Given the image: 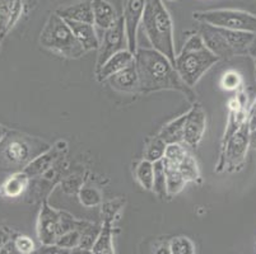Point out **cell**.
<instances>
[{"label":"cell","mask_w":256,"mask_h":254,"mask_svg":"<svg viewBox=\"0 0 256 254\" xmlns=\"http://www.w3.org/2000/svg\"><path fill=\"white\" fill-rule=\"evenodd\" d=\"M140 93L160 90H178L192 103L196 102V93L181 79L168 57L154 48L138 47L134 53Z\"/></svg>","instance_id":"1"},{"label":"cell","mask_w":256,"mask_h":254,"mask_svg":"<svg viewBox=\"0 0 256 254\" xmlns=\"http://www.w3.org/2000/svg\"><path fill=\"white\" fill-rule=\"evenodd\" d=\"M220 60L206 47L202 36L195 33L186 39L180 53L176 55L174 66L188 87L194 88L204 74Z\"/></svg>","instance_id":"2"},{"label":"cell","mask_w":256,"mask_h":254,"mask_svg":"<svg viewBox=\"0 0 256 254\" xmlns=\"http://www.w3.org/2000/svg\"><path fill=\"white\" fill-rule=\"evenodd\" d=\"M142 24L153 48L164 53L174 64V23L162 0H146Z\"/></svg>","instance_id":"3"},{"label":"cell","mask_w":256,"mask_h":254,"mask_svg":"<svg viewBox=\"0 0 256 254\" xmlns=\"http://www.w3.org/2000/svg\"><path fill=\"white\" fill-rule=\"evenodd\" d=\"M48 149L45 143L34 137L9 131L0 144V169L12 173L23 171L34 158Z\"/></svg>","instance_id":"4"},{"label":"cell","mask_w":256,"mask_h":254,"mask_svg":"<svg viewBox=\"0 0 256 254\" xmlns=\"http://www.w3.org/2000/svg\"><path fill=\"white\" fill-rule=\"evenodd\" d=\"M199 34L206 47L217 57L224 60L248 53V48L256 38V34L231 31L206 23H200Z\"/></svg>","instance_id":"5"},{"label":"cell","mask_w":256,"mask_h":254,"mask_svg":"<svg viewBox=\"0 0 256 254\" xmlns=\"http://www.w3.org/2000/svg\"><path fill=\"white\" fill-rule=\"evenodd\" d=\"M40 45L66 59H79L86 53L66 20L51 13L40 34Z\"/></svg>","instance_id":"6"},{"label":"cell","mask_w":256,"mask_h":254,"mask_svg":"<svg viewBox=\"0 0 256 254\" xmlns=\"http://www.w3.org/2000/svg\"><path fill=\"white\" fill-rule=\"evenodd\" d=\"M251 127L250 120L248 118L244 125L227 140V143L220 146V159H218L216 172H234L240 171L246 160V155L250 149Z\"/></svg>","instance_id":"7"},{"label":"cell","mask_w":256,"mask_h":254,"mask_svg":"<svg viewBox=\"0 0 256 254\" xmlns=\"http://www.w3.org/2000/svg\"><path fill=\"white\" fill-rule=\"evenodd\" d=\"M194 18L199 23H206L214 27L256 34V15L245 10L209 9V10L194 11Z\"/></svg>","instance_id":"8"},{"label":"cell","mask_w":256,"mask_h":254,"mask_svg":"<svg viewBox=\"0 0 256 254\" xmlns=\"http://www.w3.org/2000/svg\"><path fill=\"white\" fill-rule=\"evenodd\" d=\"M65 233L64 211H58L52 209L48 201H44L36 224V234L40 243L45 247H54Z\"/></svg>","instance_id":"9"},{"label":"cell","mask_w":256,"mask_h":254,"mask_svg":"<svg viewBox=\"0 0 256 254\" xmlns=\"http://www.w3.org/2000/svg\"><path fill=\"white\" fill-rule=\"evenodd\" d=\"M122 202H108L102 206V227L93 243L92 254H115L114 248V221L120 211Z\"/></svg>","instance_id":"10"},{"label":"cell","mask_w":256,"mask_h":254,"mask_svg":"<svg viewBox=\"0 0 256 254\" xmlns=\"http://www.w3.org/2000/svg\"><path fill=\"white\" fill-rule=\"evenodd\" d=\"M128 48L126 31H125L124 19L120 15L118 22L104 32L101 41H100L98 56H97L96 70H98L111 56L116 52Z\"/></svg>","instance_id":"11"},{"label":"cell","mask_w":256,"mask_h":254,"mask_svg":"<svg viewBox=\"0 0 256 254\" xmlns=\"http://www.w3.org/2000/svg\"><path fill=\"white\" fill-rule=\"evenodd\" d=\"M146 0H124L122 19L128 38V50L136 53L138 50V28L143 18Z\"/></svg>","instance_id":"12"},{"label":"cell","mask_w":256,"mask_h":254,"mask_svg":"<svg viewBox=\"0 0 256 254\" xmlns=\"http://www.w3.org/2000/svg\"><path fill=\"white\" fill-rule=\"evenodd\" d=\"M206 129V115L202 104L195 102L186 112V121L184 126V144L188 148L196 149L203 140Z\"/></svg>","instance_id":"13"},{"label":"cell","mask_w":256,"mask_h":254,"mask_svg":"<svg viewBox=\"0 0 256 254\" xmlns=\"http://www.w3.org/2000/svg\"><path fill=\"white\" fill-rule=\"evenodd\" d=\"M136 62L134 53L129 51L128 48L121 50L112 55L110 59L107 60L98 70H96V76L98 81H106L107 79L111 78L115 74L120 73L126 67L132 66Z\"/></svg>","instance_id":"14"},{"label":"cell","mask_w":256,"mask_h":254,"mask_svg":"<svg viewBox=\"0 0 256 254\" xmlns=\"http://www.w3.org/2000/svg\"><path fill=\"white\" fill-rule=\"evenodd\" d=\"M24 13L23 0H0V38L6 36Z\"/></svg>","instance_id":"15"},{"label":"cell","mask_w":256,"mask_h":254,"mask_svg":"<svg viewBox=\"0 0 256 254\" xmlns=\"http://www.w3.org/2000/svg\"><path fill=\"white\" fill-rule=\"evenodd\" d=\"M112 89L121 93H140V84H139L138 71H136V62L132 66L126 67L120 73L115 74L107 79Z\"/></svg>","instance_id":"16"},{"label":"cell","mask_w":256,"mask_h":254,"mask_svg":"<svg viewBox=\"0 0 256 254\" xmlns=\"http://www.w3.org/2000/svg\"><path fill=\"white\" fill-rule=\"evenodd\" d=\"M92 13L94 27L104 32L112 27L120 18L115 6L107 0H92Z\"/></svg>","instance_id":"17"},{"label":"cell","mask_w":256,"mask_h":254,"mask_svg":"<svg viewBox=\"0 0 256 254\" xmlns=\"http://www.w3.org/2000/svg\"><path fill=\"white\" fill-rule=\"evenodd\" d=\"M66 23L70 27L72 32L76 36V41L80 43L83 50L86 52L93 50H98L100 48V41L96 32L94 24L92 23H84V22H73V20H66Z\"/></svg>","instance_id":"18"},{"label":"cell","mask_w":256,"mask_h":254,"mask_svg":"<svg viewBox=\"0 0 256 254\" xmlns=\"http://www.w3.org/2000/svg\"><path fill=\"white\" fill-rule=\"evenodd\" d=\"M55 13L65 20L92 23L93 24L92 0H79V1H74V3L59 8Z\"/></svg>","instance_id":"19"},{"label":"cell","mask_w":256,"mask_h":254,"mask_svg":"<svg viewBox=\"0 0 256 254\" xmlns=\"http://www.w3.org/2000/svg\"><path fill=\"white\" fill-rule=\"evenodd\" d=\"M60 150L62 148L54 146V148H48L44 153H41L38 157L34 158L27 167L23 169L30 178H34V177L42 176L46 172H48L52 167V164L56 162V159L60 155Z\"/></svg>","instance_id":"20"},{"label":"cell","mask_w":256,"mask_h":254,"mask_svg":"<svg viewBox=\"0 0 256 254\" xmlns=\"http://www.w3.org/2000/svg\"><path fill=\"white\" fill-rule=\"evenodd\" d=\"M30 179L31 178L23 171L14 172L0 186V193L6 199H18L28 188Z\"/></svg>","instance_id":"21"},{"label":"cell","mask_w":256,"mask_h":254,"mask_svg":"<svg viewBox=\"0 0 256 254\" xmlns=\"http://www.w3.org/2000/svg\"><path fill=\"white\" fill-rule=\"evenodd\" d=\"M186 113L180 117L174 118L171 122L164 125L160 131L158 136L164 140L167 145L170 144H184V126H185Z\"/></svg>","instance_id":"22"},{"label":"cell","mask_w":256,"mask_h":254,"mask_svg":"<svg viewBox=\"0 0 256 254\" xmlns=\"http://www.w3.org/2000/svg\"><path fill=\"white\" fill-rule=\"evenodd\" d=\"M164 168V176H166V186H167V195L176 196L185 188L186 183L185 178L182 177L181 172L178 171V165L172 164L167 160L162 159Z\"/></svg>","instance_id":"23"},{"label":"cell","mask_w":256,"mask_h":254,"mask_svg":"<svg viewBox=\"0 0 256 254\" xmlns=\"http://www.w3.org/2000/svg\"><path fill=\"white\" fill-rule=\"evenodd\" d=\"M178 168L188 183V182L202 183V174H200L199 165H198L196 159H195L194 155L190 151L185 154V157L178 164Z\"/></svg>","instance_id":"24"},{"label":"cell","mask_w":256,"mask_h":254,"mask_svg":"<svg viewBox=\"0 0 256 254\" xmlns=\"http://www.w3.org/2000/svg\"><path fill=\"white\" fill-rule=\"evenodd\" d=\"M136 178L146 191H153L154 186V164L143 159L136 167Z\"/></svg>","instance_id":"25"},{"label":"cell","mask_w":256,"mask_h":254,"mask_svg":"<svg viewBox=\"0 0 256 254\" xmlns=\"http://www.w3.org/2000/svg\"><path fill=\"white\" fill-rule=\"evenodd\" d=\"M166 149L167 144L157 135V136L148 140V143L146 145V150H144V159L153 163V164L160 162L164 158Z\"/></svg>","instance_id":"26"},{"label":"cell","mask_w":256,"mask_h":254,"mask_svg":"<svg viewBox=\"0 0 256 254\" xmlns=\"http://www.w3.org/2000/svg\"><path fill=\"white\" fill-rule=\"evenodd\" d=\"M90 225V223L86 225L82 229H74L70 232H66L65 234H62V237L58 239L55 247L62 249H66V251H72V249H76L80 247L82 243V237H83V230Z\"/></svg>","instance_id":"27"},{"label":"cell","mask_w":256,"mask_h":254,"mask_svg":"<svg viewBox=\"0 0 256 254\" xmlns=\"http://www.w3.org/2000/svg\"><path fill=\"white\" fill-rule=\"evenodd\" d=\"M220 87L224 90H230V92H238L242 89L244 85V79L242 75L236 71V70H227L226 73L222 74L220 76Z\"/></svg>","instance_id":"28"},{"label":"cell","mask_w":256,"mask_h":254,"mask_svg":"<svg viewBox=\"0 0 256 254\" xmlns=\"http://www.w3.org/2000/svg\"><path fill=\"white\" fill-rule=\"evenodd\" d=\"M170 251L171 254H195V244L192 243V239L184 235L174 237L170 241Z\"/></svg>","instance_id":"29"},{"label":"cell","mask_w":256,"mask_h":254,"mask_svg":"<svg viewBox=\"0 0 256 254\" xmlns=\"http://www.w3.org/2000/svg\"><path fill=\"white\" fill-rule=\"evenodd\" d=\"M153 191L160 196V199L167 197V186H166V176H164V168L162 160L154 163V186Z\"/></svg>","instance_id":"30"},{"label":"cell","mask_w":256,"mask_h":254,"mask_svg":"<svg viewBox=\"0 0 256 254\" xmlns=\"http://www.w3.org/2000/svg\"><path fill=\"white\" fill-rule=\"evenodd\" d=\"M79 200H80V204L86 207L97 206L102 202L101 193L96 188L88 187V186H84L79 190Z\"/></svg>","instance_id":"31"},{"label":"cell","mask_w":256,"mask_h":254,"mask_svg":"<svg viewBox=\"0 0 256 254\" xmlns=\"http://www.w3.org/2000/svg\"><path fill=\"white\" fill-rule=\"evenodd\" d=\"M188 151V150L184 146V144H170V145H167L164 159L172 163V164L178 165Z\"/></svg>","instance_id":"32"},{"label":"cell","mask_w":256,"mask_h":254,"mask_svg":"<svg viewBox=\"0 0 256 254\" xmlns=\"http://www.w3.org/2000/svg\"><path fill=\"white\" fill-rule=\"evenodd\" d=\"M16 248L20 251V254H34L36 252V244L31 238L27 235L16 234L13 238Z\"/></svg>","instance_id":"33"},{"label":"cell","mask_w":256,"mask_h":254,"mask_svg":"<svg viewBox=\"0 0 256 254\" xmlns=\"http://www.w3.org/2000/svg\"><path fill=\"white\" fill-rule=\"evenodd\" d=\"M14 235V232L12 229H9V228L0 227V249L3 248L6 243H9V242L13 239Z\"/></svg>","instance_id":"34"},{"label":"cell","mask_w":256,"mask_h":254,"mask_svg":"<svg viewBox=\"0 0 256 254\" xmlns=\"http://www.w3.org/2000/svg\"><path fill=\"white\" fill-rule=\"evenodd\" d=\"M0 254H20V251L16 248L14 242H13V239H12L9 243H6L3 248L0 249Z\"/></svg>","instance_id":"35"},{"label":"cell","mask_w":256,"mask_h":254,"mask_svg":"<svg viewBox=\"0 0 256 254\" xmlns=\"http://www.w3.org/2000/svg\"><path fill=\"white\" fill-rule=\"evenodd\" d=\"M248 120H250L251 131H254V130H256V99L248 109Z\"/></svg>","instance_id":"36"},{"label":"cell","mask_w":256,"mask_h":254,"mask_svg":"<svg viewBox=\"0 0 256 254\" xmlns=\"http://www.w3.org/2000/svg\"><path fill=\"white\" fill-rule=\"evenodd\" d=\"M153 254H171L170 251V242H164V243H160L154 248Z\"/></svg>","instance_id":"37"},{"label":"cell","mask_w":256,"mask_h":254,"mask_svg":"<svg viewBox=\"0 0 256 254\" xmlns=\"http://www.w3.org/2000/svg\"><path fill=\"white\" fill-rule=\"evenodd\" d=\"M9 131H10V130H9L8 127H6V126L0 123V144L3 143V140L6 139Z\"/></svg>","instance_id":"38"},{"label":"cell","mask_w":256,"mask_h":254,"mask_svg":"<svg viewBox=\"0 0 256 254\" xmlns=\"http://www.w3.org/2000/svg\"><path fill=\"white\" fill-rule=\"evenodd\" d=\"M37 0H24V13H28L34 5L36 4Z\"/></svg>","instance_id":"39"},{"label":"cell","mask_w":256,"mask_h":254,"mask_svg":"<svg viewBox=\"0 0 256 254\" xmlns=\"http://www.w3.org/2000/svg\"><path fill=\"white\" fill-rule=\"evenodd\" d=\"M69 254H92V251H90V249L76 248V249H72Z\"/></svg>","instance_id":"40"},{"label":"cell","mask_w":256,"mask_h":254,"mask_svg":"<svg viewBox=\"0 0 256 254\" xmlns=\"http://www.w3.org/2000/svg\"><path fill=\"white\" fill-rule=\"evenodd\" d=\"M250 149H252V150H256V130H254V131H251Z\"/></svg>","instance_id":"41"},{"label":"cell","mask_w":256,"mask_h":254,"mask_svg":"<svg viewBox=\"0 0 256 254\" xmlns=\"http://www.w3.org/2000/svg\"><path fill=\"white\" fill-rule=\"evenodd\" d=\"M248 55L251 56V57H256V38L254 39V42L251 43L250 48H248Z\"/></svg>","instance_id":"42"},{"label":"cell","mask_w":256,"mask_h":254,"mask_svg":"<svg viewBox=\"0 0 256 254\" xmlns=\"http://www.w3.org/2000/svg\"><path fill=\"white\" fill-rule=\"evenodd\" d=\"M168 1H174V0H168Z\"/></svg>","instance_id":"43"},{"label":"cell","mask_w":256,"mask_h":254,"mask_svg":"<svg viewBox=\"0 0 256 254\" xmlns=\"http://www.w3.org/2000/svg\"><path fill=\"white\" fill-rule=\"evenodd\" d=\"M23 1H24V0H23Z\"/></svg>","instance_id":"44"}]
</instances>
